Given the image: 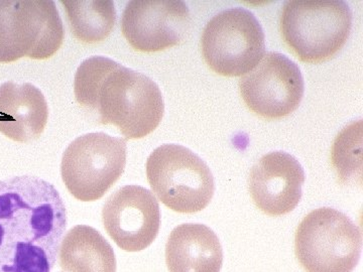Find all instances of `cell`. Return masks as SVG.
Wrapping results in <instances>:
<instances>
[{
	"label": "cell",
	"instance_id": "cell-11",
	"mask_svg": "<svg viewBox=\"0 0 363 272\" xmlns=\"http://www.w3.org/2000/svg\"><path fill=\"white\" fill-rule=\"evenodd\" d=\"M190 26V11L181 0H133L121 18V30L128 44L145 52L180 44Z\"/></svg>",
	"mask_w": 363,
	"mask_h": 272
},
{
	"label": "cell",
	"instance_id": "cell-15",
	"mask_svg": "<svg viewBox=\"0 0 363 272\" xmlns=\"http://www.w3.org/2000/svg\"><path fill=\"white\" fill-rule=\"evenodd\" d=\"M59 264L65 272H116L113 248L96 229L73 227L62 240Z\"/></svg>",
	"mask_w": 363,
	"mask_h": 272
},
{
	"label": "cell",
	"instance_id": "cell-8",
	"mask_svg": "<svg viewBox=\"0 0 363 272\" xmlns=\"http://www.w3.org/2000/svg\"><path fill=\"white\" fill-rule=\"evenodd\" d=\"M201 49L215 73L238 77L259 63L266 52V37L255 14L243 7H233L208 21Z\"/></svg>",
	"mask_w": 363,
	"mask_h": 272
},
{
	"label": "cell",
	"instance_id": "cell-10",
	"mask_svg": "<svg viewBox=\"0 0 363 272\" xmlns=\"http://www.w3.org/2000/svg\"><path fill=\"white\" fill-rule=\"evenodd\" d=\"M105 230L124 251L145 250L156 240L161 212L156 196L140 186H124L107 199L102 209Z\"/></svg>",
	"mask_w": 363,
	"mask_h": 272
},
{
	"label": "cell",
	"instance_id": "cell-17",
	"mask_svg": "<svg viewBox=\"0 0 363 272\" xmlns=\"http://www.w3.org/2000/svg\"><path fill=\"white\" fill-rule=\"evenodd\" d=\"M332 162L343 183L357 181V176L362 180V119L346 126L339 133L332 149Z\"/></svg>",
	"mask_w": 363,
	"mask_h": 272
},
{
	"label": "cell",
	"instance_id": "cell-7",
	"mask_svg": "<svg viewBox=\"0 0 363 272\" xmlns=\"http://www.w3.org/2000/svg\"><path fill=\"white\" fill-rule=\"evenodd\" d=\"M126 150L125 140L104 132L73 140L61 162L62 180L70 194L82 202L101 199L123 175Z\"/></svg>",
	"mask_w": 363,
	"mask_h": 272
},
{
	"label": "cell",
	"instance_id": "cell-16",
	"mask_svg": "<svg viewBox=\"0 0 363 272\" xmlns=\"http://www.w3.org/2000/svg\"><path fill=\"white\" fill-rule=\"evenodd\" d=\"M72 33L84 44H95L109 37L116 21L111 0H66L62 1Z\"/></svg>",
	"mask_w": 363,
	"mask_h": 272
},
{
	"label": "cell",
	"instance_id": "cell-9",
	"mask_svg": "<svg viewBox=\"0 0 363 272\" xmlns=\"http://www.w3.org/2000/svg\"><path fill=\"white\" fill-rule=\"evenodd\" d=\"M241 96L250 110L267 119L295 111L304 96V78L297 64L285 55L269 52L240 80Z\"/></svg>",
	"mask_w": 363,
	"mask_h": 272
},
{
	"label": "cell",
	"instance_id": "cell-6",
	"mask_svg": "<svg viewBox=\"0 0 363 272\" xmlns=\"http://www.w3.org/2000/svg\"><path fill=\"white\" fill-rule=\"evenodd\" d=\"M65 37L63 23L52 0L0 1V63L23 57L51 58Z\"/></svg>",
	"mask_w": 363,
	"mask_h": 272
},
{
	"label": "cell",
	"instance_id": "cell-5",
	"mask_svg": "<svg viewBox=\"0 0 363 272\" xmlns=\"http://www.w3.org/2000/svg\"><path fill=\"white\" fill-rule=\"evenodd\" d=\"M362 250V231L333 208L314 210L296 232V256L307 272H352Z\"/></svg>",
	"mask_w": 363,
	"mask_h": 272
},
{
	"label": "cell",
	"instance_id": "cell-1",
	"mask_svg": "<svg viewBox=\"0 0 363 272\" xmlns=\"http://www.w3.org/2000/svg\"><path fill=\"white\" fill-rule=\"evenodd\" d=\"M66 229L65 203L49 181H0V272H51Z\"/></svg>",
	"mask_w": 363,
	"mask_h": 272
},
{
	"label": "cell",
	"instance_id": "cell-3",
	"mask_svg": "<svg viewBox=\"0 0 363 272\" xmlns=\"http://www.w3.org/2000/svg\"><path fill=\"white\" fill-rule=\"evenodd\" d=\"M351 28L352 11L343 0H291L279 18L281 37L306 63L331 59L347 42Z\"/></svg>",
	"mask_w": 363,
	"mask_h": 272
},
{
	"label": "cell",
	"instance_id": "cell-14",
	"mask_svg": "<svg viewBox=\"0 0 363 272\" xmlns=\"http://www.w3.org/2000/svg\"><path fill=\"white\" fill-rule=\"evenodd\" d=\"M166 264L169 272H220V241L203 224H182L167 241Z\"/></svg>",
	"mask_w": 363,
	"mask_h": 272
},
{
	"label": "cell",
	"instance_id": "cell-13",
	"mask_svg": "<svg viewBox=\"0 0 363 272\" xmlns=\"http://www.w3.org/2000/svg\"><path fill=\"white\" fill-rule=\"evenodd\" d=\"M49 107L35 86L4 83L0 86V132L18 142L37 140L45 130Z\"/></svg>",
	"mask_w": 363,
	"mask_h": 272
},
{
	"label": "cell",
	"instance_id": "cell-2",
	"mask_svg": "<svg viewBox=\"0 0 363 272\" xmlns=\"http://www.w3.org/2000/svg\"><path fill=\"white\" fill-rule=\"evenodd\" d=\"M74 92L81 106L99 114L100 123L116 126L128 140L149 135L164 116L159 86L145 74L105 57L81 63Z\"/></svg>",
	"mask_w": 363,
	"mask_h": 272
},
{
	"label": "cell",
	"instance_id": "cell-12",
	"mask_svg": "<svg viewBox=\"0 0 363 272\" xmlns=\"http://www.w3.org/2000/svg\"><path fill=\"white\" fill-rule=\"evenodd\" d=\"M304 169L292 154L272 152L253 166L248 186L255 205L269 216L292 212L302 198Z\"/></svg>",
	"mask_w": 363,
	"mask_h": 272
},
{
	"label": "cell",
	"instance_id": "cell-4",
	"mask_svg": "<svg viewBox=\"0 0 363 272\" xmlns=\"http://www.w3.org/2000/svg\"><path fill=\"white\" fill-rule=\"evenodd\" d=\"M152 192L177 213L193 214L210 204L215 192L213 175L206 162L179 144H164L147 162Z\"/></svg>",
	"mask_w": 363,
	"mask_h": 272
}]
</instances>
